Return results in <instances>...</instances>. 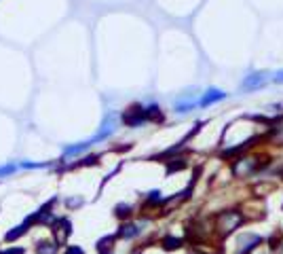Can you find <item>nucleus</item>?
Masks as SVG:
<instances>
[{"label":"nucleus","mask_w":283,"mask_h":254,"mask_svg":"<svg viewBox=\"0 0 283 254\" xmlns=\"http://www.w3.org/2000/svg\"><path fill=\"white\" fill-rule=\"evenodd\" d=\"M66 254H85V252H82V248H79V246H68Z\"/></svg>","instance_id":"obj_10"},{"label":"nucleus","mask_w":283,"mask_h":254,"mask_svg":"<svg viewBox=\"0 0 283 254\" xmlns=\"http://www.w3.org/2000/svg\"><path fill=\"white\" fill-rule=\"evenodd\" d=\"M266 81H268L266 72H252L249 76L243 79L241 89H245V91H254V89H260L262 85H266Z\"/></svg>","instance_id":"obj_2"},{"label":"nucleus","mask_w":283,"mask_h":254,"mask_svg":"<svg viewBox=\"0 0 283 254\" xmlns=\"http://www.w3.org/2000/svg\"><path fill=\"white\" fill-rule=\"evenodd\" d=\"M226 98V93L222 91V89H216V87H211V89H207V91L203 93V98L199 100V106H211V104H216V102H220V100H224Z\"/></svg>","instance_id":"obj_4"},{"label":"nucleus","mask_w":283,"mask_h":254,"mask_svg":"<svg viewBox=\"0 0 283 254\" xmlns=\"http://www.w3.org/2000/svg\"><path fill=\"white\" fill-rule=\"evenodd\" d=\"M138 233H140V227H136V225H123L119 229V237H125V239L136 237Z\"/></svg>","instance_id":"obj_7"},{"label":"nucleus","mask_w":283,"mask_h":254,"mask_svg":"<svg viewBox=\"0 0 283 254\" xmlns=\"http://www.w3.org/2000/svg\"><path fill=\"white\" fill-rule=\"evenodd\" d=\"M25 231H28V225H25V222H23V225H19V227H13L11 231L4 235V241H15L17 237H21Z\"/></svg>","instance_id":"obj_5"},{"label":"nucleus","mask_w":283,"mask_h":254,"mask_svg":"<svg viewBox=\"0 0 283 254\" xmlns=\"http://www.w3.org/2000/svg\"><path fill=\"white\" fill-rule=\"evenodd\" d=\"M17 169V165H4V168H0V176H6V174H11V171H15Z\"/></svg>","instance_id":"obj_9"},{"label":"nucleus","mask_w":283,"mask_h":254,"mask_svg":"<svg viewBox=\"0 0 283 254\" xmlns=\"http://www.w3.org/2000/svg\"><path fill=\"white\" fill-rule=\"evenodd\" d=\"M25 250L23 248H9V250H4V252H0V254H23Z\"/></svg>","instance_id":"obj_11"},{"label":"nucleus","mask_w":283,"mask_h":254,"mask_svg":"<svg viewBox=\"0 0 283 254\" xmlns=\"http://www.w3.org/2000/svg\"><path fill=\"white\" fill-rule=\"evenodd\" d=\"M57 252V244L55 241H40L36 246V254H55Z\"/></svg>","instance_id":"obj_6"},{"label":"nucleus","mask_w":283,"mask_h":254,"mask_svg":"<svg viewBox=\"0 0 283 254\" xmlns=\"http://www.w3.org/2000/svg\"><path fill=\"white\" fill-rule=\"evenodd\" d=\"M197 91L192 89V91H186V93H182L180 98L176 100V110L178 112H186V110H190V108H195V106H199V100H197Z\"/></svg>","instance_id":"obj_3"},{"label":"nucleus","mask_w":283,"mask_h":254,"mask_svg":"<svg viewBox=\"0 0 283 254\" xmlns=\"http://www.w3.org/2000/svg\"><path fill=\"white\" fill-rule=\"evenodd\" d=\"M241 222H243L241 212H237V210H228V212H222L216 218V229L222 235H228V233H233L235 229H239Z\"/></svg>","instance_id":"obj_1"},{"label":"nucleus","mask_w":283,"mask_h":254,"mask_svg":"<svg viewBox=\"0 0 283 254\" xmlns=\"http://www.w3.org/2000/svg\"><path fill=\"white\" fill-rule=\"evenodd\" d=\"M163 244H165L167 250H173V248H180V244H182V241H180V239H173V237H167Z\"/></svg>","instance_id":"obj_8"}]
</instances>
